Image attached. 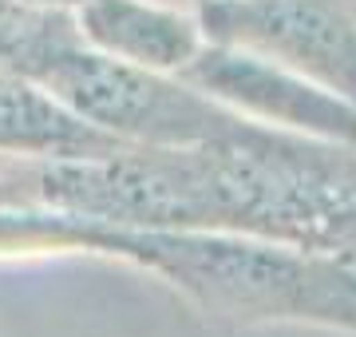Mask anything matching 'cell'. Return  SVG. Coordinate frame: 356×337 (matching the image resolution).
Returning a JSON list of instances; mask_svg holds the SVG:
<instances>
[{
    "instance_id": "obj_6",
    "label": "cell",
    "mask_w": 356,
    "mask_h": 337,
    "mask_svg": "<svg viewBox=\"0 0 356 337\" xmlns=\"http://www.w3.org/2000/svg\"><path fill=\"white\" fill-rule=\"evenodd\" d=\"M135 143L88 123L51 91L32 84L28 76L0 68V155L24 159H107Z\"/></svg>"
},
{
    "instance_id": "obj_3",
    "label": "cell",
    "mask_w": 356,
    "mask_h": 337,
    "mask_svg": "<svg viewBox=\"0 0 356 337\" xmlns=\"http://www.w3.org/2000/svg\"><path fill=\"white\" fill-rule=\"evenodd\" d=\"M210 44L269 56L356 104V0H198Z\"/></svg>"
},
{
    "instance_id": "obj_2",
    "label": "cell",
    "mask_w": 356,
    "mask_h": 337,
    "mask_svg": "<svg viewBox=\"0 0 356 337\" xmlns=\"http://www.w3.org/2000/svg\"><path fill=\"white\" fill-rule=\"evenodd\" d=\"M32 84L51 91L88 123L135 147H198L242 135L254 119L229 111L175 72H154L67 40L51 48L32 72Z\"/></svg>"
},
{
    "instance_id": "obj_4",
    "label": "cell",
    "mask_w": 356,
    "mask_h": 337,
    "mask_svg": "<svg viewBox=\"0 0 356 337\" xmlns=\"http://www.w3.org/2000/svg\"><path fill=\"white\" fill-rule=\"evenodd\" d=\"M178 76L254 123L309 139L356 143V104L269 56L206 40Z\"/></svg>"
},
{
    "instance_id": "obj_5",
    "label": "cell",
    "mask_w": 356,
    "mask_h": 337,
    "mask_svg": "<svg viewBox=\"0 0 356 337\" xmlns=\"http://www.w3.org/2000/svg\"><path fill=\"white\" fill-rule=\"evenodd\" d=\"M76 24L91 48L154 72H182L206 44L198 13H178L151 0H83Z\"/></svg>"
},
{
    "instance_id": "obj_1",
    "label": "cell",
    "mask_w": 356,
    "mask_h": 337,
    "mask_svg": "<svg viewBox=\"0 0 356 337\" xmlns=\"http://www.w3.org/2000/svg\"><path fill=\"white\" fill-rule=\"evenodd\" d=\"M76 246L166 278L206 322L313 325L356 337V262L222 230H127L76 219Z\"/></svg>"
}]
</instances>
